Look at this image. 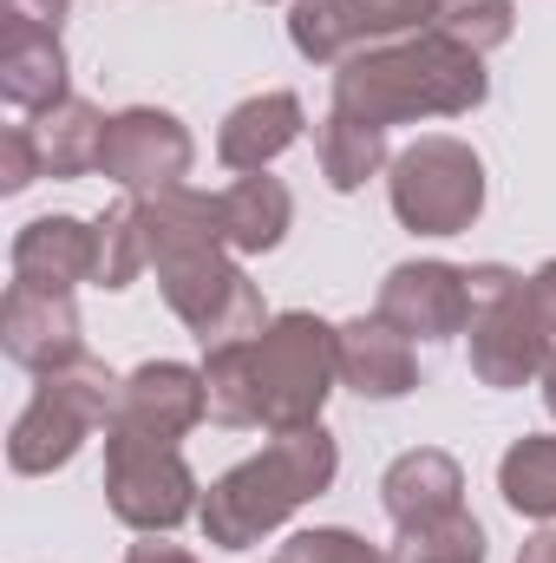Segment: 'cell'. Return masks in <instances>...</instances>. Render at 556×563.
I'll return each instance as SVG.
<instances>
[{"instance_id":"26","label":"cell","mask_w":556,"mask_h":563,"mask_svg":"<svg viewBox=\"0 0 556 563\" xmlns=\"http://www.w3.org/2000/svg\"><path fill=\"white\" fill-rule=\"evenodd\" d=\"M432 33H445L452 46H465V53L485 59V53H498L518 33V7L511 0H438Z\"/></svg>"},{"instance_id":"21","label":"cell","mask_w":556,"mask_h":563,"mask_svg":"<svg viewBox=\"0 0 556 563\" xmlns=\"http://www.w3.org/2000/svg\"><path fill=\"white\" fill-rule=\"evenodd\" d=\"M105 112L92 99H66L53 112L33 119V139H40V157H46V177H86L99 170V151H105Z\"/></svg>"},{"instance_id":"6","label":"cell","mask_w":556,"mask_h":563,"mask_svg":"<svg viewBox=\"0 0 556 563\" xmlns=\"http://www.w3.org/2000/svg\"><path fill=\"white\" fill-rule=\"evenodd\" d=\"M465 276H471V328H465L471 374L498 394L544 380L556 347L537 321V308H531V288H524L531 276H518L504 263H471Z\"/></svg>"},{"instance_id":"19","label":"cell","mask_w":556,"mask_h":563,"mask_svg":"<svg viewBox=\"0 0 556 563\" xmlns=\"http://www.w3.org/2000/svg\"><path fill=\"white\" fill-rule=\"evenodd\" d=\"M216 217H223V243L236 256H269V250H281V236L294 223V197H288L281 177L249 170L230 190H216Z\"/></svg>"},{"instance_id":"31","label":"cell","mask_w":556,"mask_h":563,"mask_svg":"<svg viewBox=\"0 0 556 563\" xmlns=\"http://www.w3.org/2000/svg\"><path fill=\"white\" fill-rule=\"evenodd\" d=\"M125 563H197L184 544H164V538H144V544H132L125 551Z\"/></svg>"},{"instance_id":"5","label":"cell","mask_w":556,"mask_h":563,"mask_svg":"<svg viewBox=\"0 0 556 563\" xmlns=\"http://www.w3.org/2000/svg\"><path fill=\"white\" fill-rule=\"evenodd\" d=\"M112 407H119V374L105 361H92V354L59 367V374H40L26 413L7 432V465L20 478H46V472L73 465L79 445L99 426H112Z\"/></svg>"},{"instance_id":"10","label":"cell","mask_w":556,"mask_h":563,"mask_svg":"<svg viewBox=\"0 0 556 563\" xmlns=\"http://www.w3.org/2000/svg\"><path fill=\"white\" fill-rule=\"evenodd\" d=\"M197 164V139L177 112L157 106H125L105 125V151H99V177H112L125 197H157L177 190Z\"/></svg>"},{"instance_id":"25","label":"cell","mask_w":556,"mask_h":563,"mask_svg":"<svg viewBox=\"0 0 556 563\" xmlns=\"http://www.w3.org/2000/svg\"><path fill=\"white\" fill-rule=\"evenodd\" d=\"M203 387H210V420L243 432L256 426V394H249V341L236 347H203Z\"/></svg>"},{"instance_id":"12","label":"cell","mask_w":556,"mask_h":563,"mask_svg":"<svg viewBox=\"0 0 556 563\" xmlns=\"http://www.w3.org/2000/svg\"><path fill=\"white\" fill-rule=\"evenodd\" d=\"M210 420V387H203V367H184V361H144L119 380V407L112 426L119 432H144V439H184Z\"/></svg>"},{"instance_id":"1","label":"cell","mask_w":556,"mask_h":563,"mask_svg":"<svg viewBox=\"0 0 556 563\" xmlns=\"http://www.w3.org/2000/svg\"><path fill=\"white\" fill-rule=\"evenodd\" d=\"M138 217H144V250H151L157 288H164L170 314L203 347L256 341L276 321L263 308V288L243 276L236 250L223 243V217H216V197L210 190L177 184V190L138 197Z\"/></svg>"},{"instance_id":"15","label":"cell","mask_w":556,"mask_h":563,"mask_svg":"<svg viewBox=\"0 0 556 563\" xmlns=\"http://www.w3.org/2000/svg\"><path fill=\"white\" fill-rule=\"evenodd\" d=\"M341 387H354L360 400H407L419 387L413 341L380 314L341 321Z\"/></svg>"},{"instance_id":"13","label":"cell","mask_w":556,"mask_h":563,"mask_svg":"<svg viewBox=\"0 0 556 563\" xmlns=\"http://www.w3.org/2000/svg\"><path fill=\"white\" fill-rule=\"evenodd\" d=\"M0 347L26 374H59L73 361H86V328H79L73 295H46V288L13 282L7 301H0Z\"/></svg>"},{"instance_id":"7","label":"cell","mask_w":556,"mask_h":563,"mask_svg":"<svg viewBox=\"0 0 556 563\" xmlns=\"http://www.w3.org/2000/svg\"><path fill=\"white\" fill-rule=\"evenodd\" d=\"M387 197L413 236H465L485 217V157L465 139L432 132L393 157Z\"/></svg>"},{"instance_id":"18","label":"cell","mask_w":556,"mask_h":563,"mask_svg":"<svg viewBox=\"0 0 556 563\" xmlns=\"http://www.w3.org/2000/svg\"><path fill=\"white\" fill-rule=\"evenodd\" d=\"M301 125H308V112H301L294 92H256V99H243V106L223 119L216 157H223V170H236V177L269 170L281 151L301 139Z\"/></svg>"},{"instance_id":"34","label":"cell","mask_w":556,"mask_h":563,"mask_svg":"<svg viewBox=\"0 0 556 563\" xmlns=\"http://www.w3.org/2000/svg\"><path fill=\"white\" fill-rule=\"evenodd\" d=\"M263 7H276V0H263Z\"/></svg>"},{"instance_id":"28","label":"cell","mask_w":556,"mask_h":563,"mask_svg":"<svg viewBox=\"0 0 556 563\" xmlns=\"http://www.w3.org/2000/svg\"><path fill=\"white\" fill-rule=\"evenodd\" d=\"M40 177H46V157H40L33 125H7V132H0V190L20 197V190H33Z\"/></svg>"},{"instance_id":"4","label":"cell","mask_w":556,"mask_h":563,"mask_svg":"<svg viewBox=\"0 0 556 563\" xmlns=\"http://www.w3.org/2000/svg\"><path fill=\"white\" fill-rule=\"evenodd\" d=\"M334 387H341V328H327L321 314L288 308L249 341V394L263 432L314 426Z\"/></svg>"},{"instance_id":"9","label":"cell","mask_w":556,"mask_h":563,"mask_svg":"<svg viewBox=\"0 0 556 563\" xmlns=\"http://www.w3.org/2000/svg\"><path fill=\"white\" fill-rule=\"evenodd\" d=\"M438 20V0H294L288 7V46L314 66H341L367 46L425 33Z\"/></svg>"},{"instance_id":"11","label":"cell","mask_w":556,"mask_h":563,"mask_svg":"<svg viewBox=\"0 0 556 563\" xmlns=\"http://www.w3.org/2000/svg\"><path fill=\"white\" fill-rule=\"evenodd\" d=\"M380 321H393L407 341H458L471 328V276L458 263H400L380 282Z\"/></svg>"},{"instance_id":"16","label":"cell","mask_w":556,"mask_h":563,"mask_svg":"<svg viewBox=\"0 0 556 563\" xmlns=\"http://www.w3.org/2000/svg\"><path fill=\"white\" fill-rule=\"evenodd\" d=\"M380 505H387V518H393L400 531L432 525V518H452V511H465V472H458L452 452L413 445V452H400V459L380 472Z\"/></svg>"},{"instance_id":"20","label":"cell","mask_w":556,"mask_h":563,"mask_svg":"<svg viewBox=\"0 0 556 563\" xmlns=\"http://www.w3.org/2000/svg\"><path fill=\"white\" fill-rule=\"evenodd\" d=\"M314 151H321L327 190H341V197H354V190H367L380 170H393L387 132H380V125H360V119H347V112H334V106H327V119H321V132H314Z\"/></svg>"},{"instance_id":"3","label":"cell","mask_w":556,"mask_h":563,"mask_svg":"<svg viewBox=\"0 0 556 563\" xmlns=\"http://www.w3.org/2000/svg\"><path fill=\"white\" fill-rule=\"evenodd\" d=\"M341 472V445L334 432L314 426H294V432H269V445L243 465H230L210 492H203V538L216 551H256L269 531H281L301 505H314Z\"/></svg>"},{"instance_id":"30","label":"cell","mask_w":556,"mask_h":563,"mask_svg":"<svg viewBox=\"0 0 556 563\" xmlns=\"http://www.w3.org/2000/svg\"><path fill=\"white\" fill-rule=\"evenodd\" d=\"M524 288H531V308H537V321H544V334H551V347H556V256L537 263Z\"/></svg>"},{"instance_id":"17","label":"cell","mask_w":556,"mask_h":563,"mask_svg":"<svg viewBox=\"0 0 556 563\" xmlns=\"http://www.w3.org/2000/svg\"><path fill=\"white\" fill-rule=\"evenodd\" d=\"M0 99L13 112H33V119L73 99L66 92V46H59V33L0 20Z\"/></svg>"},{"instance_id":"33","label":"cell","mask_w":556,"mask_h":563,"mask_svg":"<svg viewBox=\"0 0 556 563\" xmlns=\"http://www.w3.org/2000/svg\"><path fill=\"white\" fill-rule=\"evenodd\" d=\"M537 387H544V407H551V420H556V361L544 367V380H537Z\"/></svg>"},{"instance_id":"29","label":"cell","mask_w":556,"mask_h":563,"mask_svg":"<svg viewBox=\"0 0 556 563\" xmlns=\"http://www.w3.org/2000/svg\"><path fill=\"white\" fill-rule=\"evenodd\" d=\"M0 13L20 20V26H46V33H59V20L73 13V0H0Z\"/></svg>"},{"instance_id":"23","label":"cell","mask_w":556,"mask_h":563,"mask_svg":"<svg viewBox=\"0 0 556 563\" xmlns=\"http://www.w3.org/2000/svg\"><path fill=\"white\" fill-rule=\"evenodd\" d=\"M151 269V250H144V217H138V197L112 203L99 217V269H92V288H132V282Z\"/></svg>"},{"instance_id":"24","label":"cell","mask_w":556,"mask_h":563,"mask_svg":"<svg viewBox=\"0 0 556 563\" xmlns=\"http://www.w3.org/2000/svg\"><path fill=\"white\" fill-rule=\"evenodd\" d=\"M393 563H485V525L471 511H452V518H432L400 531V544L387 551Z\"/></svg>"},{"instance_id":"22","label":"cell","mask_w":556,"mask_h":563,"mask_svg":"<svg viewBox=\"0 0 556 563\" xmlns=\"http://www.w3.org/2000/svg\"><path fill=\"white\" fill-rule=\"evenodd\" d=\"M498 492L518 518H556V439L551 432H524L504 459H498Z\"/></svg>"},{"instance_id":"14","label":"cell","mask_w":556,"mask_h":563,"mask_svg":"<svg viewBox=\"0 0 556 563\" xmlns=\"http://www.w3.org/2000/svg\"><path fill=\"white\" fill-rule=\"evenodd\" d=\"M99 269V223L86 217H33L13 236V282L20 288H46V295H73L79 282Z\"/></svg>"},{"instance_id":"32","label":"cell","mask_w":556,"mask_h":563,"mask_svg":"<svg viewBox=\"0 0 556 563\" xmlns=\"http://www.w3.org/2000/svg\"><path fill=\"white\" fill-rule=\"evenodd\" d=\"M518 563H556V525H544L537 538H524V551H518Z\"/></svg>"},{"instance_id":"2","label":"cell","mask_w":556,"mask_h":563,"mask_svg":"<svg viewBox=\"0 0 556 563\" xmlns=\"http://www.w3.org/2000/svg\"><path fill=\"white\" fill-rule=\"evenodd\" d=\"M491 99V73L478 53L452 46L445 33H407L367 46L334 66V112L360 125H413V119H465Z\"/></svg>"},{"instance_id":"8","label":"cell","mask_w":556,"mask_h":563,"mask_svg":"<svg viewBox=\"0 0 556 563\" xmlns=\"http://www.w3.org/2000/svg\"><path fill=\"white\" fill-rule=\"evenodd\" d=\"M105 505L119 525H132L144 538H170L184 518L203 511V485L184 445L105 426Z\"/></svg>"},{"instance_id":"27","label":"cell","mask_w":556,"mask_h":563,"mask_svg":"<svg viewBox=\"0 0 556 563\" xmlns=\"http://www.w3.org/2000/svg\"><path fill=\"white\" fill-rule=\"evenodd\" d=\"M269 563H393L380 544H367L360 531L347 525H314V531H294Z\"/></svg>"}]
</instances>
